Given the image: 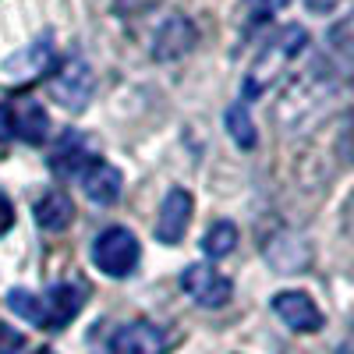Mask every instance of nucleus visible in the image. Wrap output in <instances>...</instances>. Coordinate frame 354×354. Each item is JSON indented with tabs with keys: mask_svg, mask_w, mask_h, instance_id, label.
Here are the masks:
<instances>
[{
	"mask_svg": "<svg viewBox=\"0 0 354 354\" xmlns=\"http://www.w3.org/2000/svg\"><path fill=\"white\" fill-rule=\"evenodd\" d=\"M234 248H238V227H234L230 220H216L209 230H205V238H202V252L205 259H227Z\"/></svg>",
	"mask_w": 354,
	"mask_h": 354,
	"instance_id": "2eb2a0df",
	"label": "nucleus"
},
{
	"mask_svg": "<svg viewBox=\"0 0 354 354\" xmlns=\"http://www.w3.org/2000/svg\"><path fill=\"white\" fill-rule=\"evenodd\" d=\"M36 220H39V227L50 230V234L64 230V227L75 220V202H71L64 192H46V195H39V202H36Z\"/></svg>",
	"mask_w": 354,
	"mask_h": 354,
	"instance_id": "f8f14e48",
	"label": "nucleus"
},
{
	"mask_svg": "<svg viewBox=\"0 0 354 354\" xmlns=\"http://www.w3.org/2000/svg\"><path fill=\"white\" fill-rule=\"evenodd\" d=\"M36 354H57V351H50V347H39V351H36Z\"/></svg>",
	"mask_w": 354,
	"mask_h": 354,
	"instance_id": "5701e85b",
	"label": "nucleus"
},
{
	"mask_svg": "<svg viewBox=\"0 0 354 354\" xmlns=\"http://www.w3.org/2000/svg\"><path fill=\"white\" fill-rule=\"evenodd\" d=\"M305 46H308V32H305L301 25H287V28H280V32L259 50L255 64H252L248 75H245V85H241L245 100H259L270 85H277V82L287 75V68L301 57Z\"/></svg>",
	"mask_w": 354,
	"mask_h": 354,
	"instance_id": "f03ea898",
	"label": "nucleus"
},
{
	"mask_svg": "<svg viewBox=\"0 0 354 354\" xmlns=\"http://www.w3.org/2000/svg\"><path fill=\"white\" fill-rule=\"evenodd\" d=\"M53 68H57V53H53V43L43 36L32 46H25L15 57H8V61L0 64V75H8V82L21 85V82H36V78L50 75Z\"/></svg>",
	"mask_w": 354,
	"mask_h": 354,
	"instance_id": "6e6552de",
	"label": "nucleus"
},
{
	"mask_svg": "<svg viewBox=\"0 0 354 354\" xmlns=\"http://www.w3.org/2000/svg\"><path fill=\"white\" fill-rule=\"evenodd\" d=\"M50 93H53L57 103L68 106L71 113L85 110L88 96H93V68H88L78 53H71L64 64H57V68H53Z\"/></svg>",
	"mask_w": 354,
	"mask_h": 354,
	"instance_id": "20e7f679",
	"label": "nucleus"
},
{
	"mask_svg": "<svg viewBox=\"0 0 354 354\" xmlns=\"http://www.w3.org/2000/svg\"><path fill=\"white\" fill-rule=\"evenodd\" d=\"M192 192L188 188H170L160 202V216H156V241L163 245H177L185 241L188 234V223H192Z\"/></svg>",
	"mask_w": 354,
	"mask_h": 354,
	"instance_id": "1a4fd4ad",
	"label": "nucleus"
},
{
	"mask_svg": "<svg viewBox=\"0 0 354 354\" xmlns=\"http://www.w3.org/2000/svg\"><path fill=\"white\" fill-rule=\"evenodd\" d=\"M308 4V11H315V15H337L340 8H351L354 0H305Z\"/></svg>",
	"mask_w": 354,
	"mask_h": 354,
	"instance_id": "6ab92c4d",
	"label": "nucleus"
},
{
	"mask_svg": "<svg viewBox=\"0 0 354 354\" xmlns=\"http://www.w3.org/2000/svg\"><path fill=\"white\" fill-rule=\"evenodd\" d=\"M333 354H354V330H351V333L340 340V347H337Z\"/></svg>",
	"mask_w": 354,
	"mask_h": 354,
	"instance_id": "4be33fe9",
	"label": "nucleus"
},
{
	"mask_svg": "<svg viewBox=\"0 0 354 354\" xmlns=\"http://www.w3.org/2000/svg\"><path fill=\"white\" fill-rule=\"evenodd\" d=\"M181 287H185L188 298L195 305H202V308H223L230 301V294H234V283L209 262L188 266V270L181 273Z\"/></svg>",
	"mask_w": 354,
	"mask_h": 354,
	"instance_id": "39448f33",
	"label": "nucleus"
},
{
	"mask_svg": "<svg viewBox=\"0 0 354 354\" xmlns=\"http://www.w3.org/2000/svg\"><path fill=\"white\" fill-rule=\"evenodd\" d=\"M21 351V333H15L11 326H0V354H18Z\"/></svg>",
	"mask_w": 354,
	"mask_h": 354,
	"instance_id": "aec40b11",
	"label": "nucleus"
},
{
	"mask_svg": "<svg viewBox=\"0 0 354 354\" xmlns=\"http://www.w3.org/2000/svg\"><path fill=\"white\" fill-rule=\"evenodd\" d=\"M170 333L163 326L149 319H135V322H124L121 330H113L110 337V354H167L170 351Z\"/></svg>",
	"mask_w": 354,
	"mask_h": 354,
	"instance_id": "423d86ee",
	"label": "nucleus"
},
{
	"mask_svg": "<svg viewBox=\"0 0 354 354\" xmlns=\"http://www.w3.org/2000/svg\"><path fill=\"white\" fill-rule=\"evenodd\" d=\"M15 227V205H11V198L0 192V238Z\"/></svg>",
	"mask_w": 354,
	"mask_h": 354,
	"instance_id": "412c9836",
	"label": "nucleus"
},
{
	"mask_svg": "<svg viewBox=\"0 0 354 354\" xmlns=\"http://www.w3.org/2000/svg\"><path fill=\"white\" fill-rule=\"evenodd\" d=\"M198 43V28L192 18L185 15H170L153 36V61L167 64V61H181V57H188Z\"/></svg>",
	"mask_w": 354,
	"mask_h": 354,
	"instance_id": "0eeeda50",
	"label": "nucleus"
},
{
	"mask_svg": "<svg viewBox=\"0 0 354 354\" xmlns=\"http://www.w3.org/2000/svg\"><path fill=\"white\" fill-rule=\"evenodd\" d=\"M11 138H15V113H11V106L0 103V153L11 145Z\"/></svg>",
	"mask_w": 354,
	"mask_h": 354,
	"instance_id": "a211bd4d",
	"label": "nucleus"
},
{
	"mask_svg": "<svg viewBox=\"0 0 354 354\" xmlns=\"http://www.w3.org/2000/svg\"><path fill=\"white\" fill-rule=\"evenodd\" d=\"M85 163H88V149H85L82 131H64L61 142H57V149H53V156H50V170L61 174V177H71Z\"/></svg>",
	"mask_w": 354,
	"mask_h": 354,
	"instance_id": "ddd939ff",
	"label": "nucleus"
},
{
	"mask_svg": "<svg viewBox=\"0 0 354 354\" xmlns=\"http://www.w3.org/2000/svg\"><path fill=\"white\" fill-rule=\"evenodd\" d=\"M287 4V0H241V8H238V25L245 28V32H252V28L266 25V21H273L277 11Z\"/></svg>",
	"mask_w": 354,
	"mask_h": 354,
	"instance_id": "f3484780",
	"label": "nucleus"
},
{
	"mask_svg": "<svg viewBox=\"0 0 354 354\" xmlns=\"http://www.w3.org/2000/svg\"><path fill=\"white\" fill-rule=\"evenodd\" d=\"M88 298V287L85 283H75V280H64V283H53L46 287L43 294H32L25 287H15L8 294V308L15 315H21L25 322H32L39 330H64L68 322L82 312Z\"/></svg>",
	"mask_w": 354,
	"mask_h": 354,
	"instance_id": "f257e3e1",
	"label": "nucleus"
},
{
	"mask_svg": "<svg viewBox=\"0 0 354 354\" xmlns=\"http://www.w3.org/2000/svg\"><path fill=\"white\" fill-rule=\"evenodd\" d=\"M15 135L28 145H43L46 135H50V117L39 103H25L18 113H15Z\"/></svg>",
	"mask_w": 354,
	"mask_h": 354,
	"instance_id": "4468645a",
	"label": "nucleus"
},
{
	"mask_svg": "<svg viewBox=\"0 0 354 354\" xmlns=\"http://www.w3.org/2000/svg\"><path fill=\"white\" fill-rule=\"evenodd\" d=\"M82 188H85V198L96 202V205H113L121 198V188H124V177L117 167L103 163V160H93L82 167Z\"/></svg>",
	"mask_w": 354,
	"mask_h": 354,
	"instance_id": "9b49d317",
	"label": "nucleus"
},
{
	"mask_svg": "<svg viewBox=\"0 0 354 354\" xmlns=\"http://www.w3.org/2000/svg\"><path fill=\"white\" fill-rule=\"evenodd\" d=\"M138 259H142V245L128 227H106V230L96 234L93 266L100 273H106L113 280H124L138 270Z\"/></svg>",
	"mask_w": 354,
	"mask_h": 354,
	"instance_id": "7ed1b4c3",
	"label": "nucleus"
},
{
	"mask_svg": "<svg viewBox=\"0 0 354 354\" xmlns=\"http://www.w3.org/2000/svg\"><path fill=\"white\" fill-rule=\"evenodd\" d=\"M223 124H227V135H230L234 142H238L241 149H255V145H259V131H255V124H252V113H248V106H245V103L227 106Z\"/></svg>",
	"mask_w": 354,
	"mask_h": 354,
	"instance_id": "dca6fc26",
	"label": "nucleus"
},
{
	"mask_svg": "<svg viewBox=\"0 0 354 354\" xmlns=\"http://www.w3.org/2000/svg\"><path fill=\"white\" fill-rule=\"evenodd\" d=\"M273 315L294 333H315L322 330V312L305 290H280L273 298Z\"/></svg>",
	"mask_w": 354,
	"mask_h": 354,
	"instance_id": "9d476101",
	"label": "nucleus"
}]
</instances>
